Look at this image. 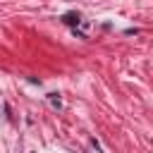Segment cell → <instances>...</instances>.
<instances>
[{
	"label": "cell",
	"mask_w": 153,
	"mask_h": 153,
	"mask_svg": "<svg viewBox=\"0 0 153 153\" xmlns=\"http://www.w3.org/2000/svg\"><path fill=\"white\" fill-rule=\"evenodd\" d=\"M62 22H65V24H69V26H76V24L81 22V17H79L76 12H67V14L62 17Z\"/></svg>",
	"instance_id": "cell-1"
},
{
	"label": "cell",
	"mask_w": 153,
	"mask_h": 153,
	"mask_svg": "<svg viewBox=\"0 0 153 153\" xmlns=\"http://www.w3.org/2000/svg\"><path fill=\"white\" fill-rule=\"evenodd\" d=\"M50 103L55 105V108H60L62 103H60V98H57V93H50Z\"/></svg>",
	"instance_id": "cell-2"
}]
</instances>
